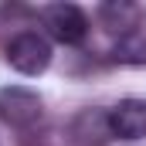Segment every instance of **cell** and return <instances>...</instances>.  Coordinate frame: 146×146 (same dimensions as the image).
Returning a JSON list of instances; mask_svg holds the SVG:
<instances>
[{
	"label": "cell",
	"mask_w": 146,
	"mask_h": 146,
	"mask_svg": "<svg viewBox=\"0 0 146 146\" xmlns=\"http://www.w3.org/2000/svg\"><path fill=\"white\" fill-rule=\"evenodd\" d=\"M41 24L58 44H82L88 37V17L78 3H51L41 10Z\"/></svg>",
	"instance_id": "1"
},
{
	"label": "cell",
	"mask_w": 146,
	"mask_h": 146,
	"mask_svg": "<svg viewBox=\"0 0 146 146\" xmlns=\"http://www.w3.org/2000/svg\"><path fill=\"white\" fill-rule=\"evenodd\" d=\"M7 65L21 75H41L51 65V44L37 31H21L7 44Z\"/></svg>",
	"instance_id": "2"
},
{
	"label": "cell",
	"mask_w": 146,
	"mask_h": 146,
	"mask_svg": "<svg viewBox=\"0 0 146 146\" xmlns=\"http://www.w3.org/2000/svg\"><path fill=\"white\" fill-rule=\"evenodd\" d=\"M41 95L34 88H24V85H7L0 88V119L14 129H27L41 119Z\"/></svg>",
	"instance_id": "3"
},
{
	"label": "cell",
	"mask_w": 146,
	"mask_h": 146,
	"mask_svg": "<svg viewBox=\"0 0 146 146\" xmlns=\"http://www.w3.org/2000/svg\"><path fill=\"white\" fill-rule=\"evenodd\" d=\"M72 139L78 146H106L112 139V126H109V112L106 109H82L68 126Z\"/></svg>",
	"instance_id": "4"
},
{
	"label": "cell",
	"mask_w": 146,
	"mask_h": 146,
	"mask_svg": "<svg viewBox=\"0 0 146 146\" xmlns=\"http://www.w3.org/2000/svg\"><path fill=\"white\" fill-rule=\"evenodd\" d=\"M109 126H112V139H143L146 136V102L136 99H122L115 109H109Z\"/></svg>",
	"instance_id": "5"
},
{
	"label": "cell",
	"mask_w": 146,
	"mask_h": 146,
	"mask_svg": "<svg viewBox=\"0 0 146 146\" xmlns=\"http://www.w3.org/2000/svg\"><path fill=\"white\" fill-rule=\"evenodd\" d=\"M99 21L102 27H109L112 34H133L136 24H139V7L136 3H126V0H112V3H102L99 7Z\"/></svg>",
	"instance_id": "6"
},
{
	"label": "cell",
	"mask_w": 146,
	"mask_h": 146,
	"mask_svg": "<svg viewBox=\"0 0 146 146\" xmlns=\"http://www.w3.org/2000/svg\"><path fill=\"white\" fill-rule=\"evenodd\" d=\"M109 54H112V61H119V65H146V34L133 31V34L115 37Z\"/></svg>",
	"instance_id": "7"
}]
</instances>
